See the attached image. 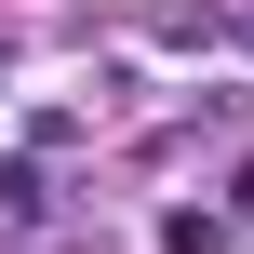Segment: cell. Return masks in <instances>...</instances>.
I'll list each match as a JSON object with an SVG mask.
<instances>
[{
  "label": "cell",
  "mask_w": 254,
  "mask_h": 254,
  "mask_svg": "<svg viewBox=\"0 0 254 254\" xmlns=\"http://www.w3.org/2000/svg\"><path fill=\"white\" fill-rule=\"evenodd\" d=\"M161 254H228V214H174V228H161Z\"/></svg>",
  "instance_id": "cell-1"
},
{
  "label": "cell",
  "mask_w": 254,
  "mask_h": 254,
  "mask_svg": "<svg viewBox=\"0 0 254 254\" xmlns=\"http://www.w3.org/2000/svg\"><path fill=\"white\" fill-rule=\"evenodd\" d=\"M0 214H13V228L40 214V161H0Z\"/></svg>",
  "instance_id": "cell-2"
}]
</instances>
